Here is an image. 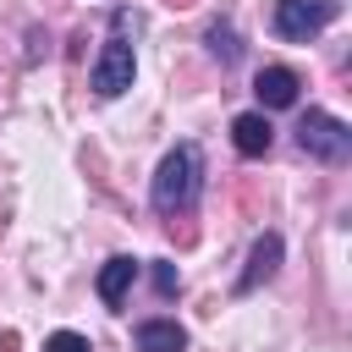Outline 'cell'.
<instances>
[{"label":"cell","instance_id":"cell-2","mask_svg":"<svg viewBox=\"0 0 352 352\" xmlns=\"http://www.w3.org/2000/svg\"><path fill=\"white\" fill-rule=\"evenodd\" d=\"M126 28H132V16L126 11H116V28H110V38H104V50H99V60H94V94H104V99H116L121 88H132V72H138V60H132V44H126Z\"/></svg>","mask_w":352,"mask_h":352},{"label":"cell","instance_id":"cell-9","mask_svg":"<svg viewBox=\"0 0 352 352\" xmlns=\"http://www.w3.org/2000/svg\"><path fill=\"white\" fill-rule=\"evenodd\" d=\"M132 280H138V264H132V258H110V264L99 270V297H104V308H121L126 292H132Z\"/></svg>","mask_w":352,"mask_h":352},{"label":"cell","instance_id":"cell-1","mask_svg":"<svg viewBox=\"0 0 352 352\" xmlns=\"http://www.w3.org/2000/svg\"><path fill=\"white\" fill-rule=\"evenodd\" d=\"M198 187H204V154L192 143H182L154 170V209L160 214H187L198 204Z\"/></svg>","mask_w":352,"mask_h":352},{"label":"cell","instance_id":"cell-6","mask_svg":"<svg viewBox=\"0 0 352 352\" xmlns=\"http://www.w3.org/2000/svg\"><path fill=\"white\" fill-rule=\"evenodd\" d=\"M231 143H236V154L258 160V154H270V143H275V126L264 121V110H242V116L231 121Z\"/></svg>","mask_w":352,"mask_h":352},{"label":"cell","instance_id":"cell-7","mask_svg":"<svg viewBox=\"0 0 352 352\" xmlns=\"http://www.w3.org/2000/svg\"><path fill=\"white\" fill-rule=\"evenodd\" d=\"M275 270H280V236H275V231H264V236L253 242V258H248L242 280H236V297H248L253 286H264V280H270Z\"/></svg>","mask_w":352,"mask_h":352},{"label":"cell","instance_id":"cell-10","mask_svg":"<svg viewBox=\"0 0 352 352\" xmlns=\"http://www.w3.org/2000/svg\"><path fill=\"white\" fill-rule=\"evenodd\" d=\"M204 44H209V55H220L226 66L242 55V44H236V28L231 22H209V33H204Z\"/></svg>","mask_w":352,"mask_h":352},{"label":"cell","instance_id":"cell-12","mask_svg":"<svg viewBox=\"0 0 352 352\" xmlns=\"http://www.w3.org/2000/svg\"><path fill=\"white\" fill-rule=\"evenodd\" d=\"M154 286L160 297H176V264H154Z\"/></svg>","mask_w":352,"mask_h":352},{"label":"cell","instance_id":"cell-3","mask_svg":"<svg viewBox=\"0 0 352 352\" xmlns=\"http://www.w3.org/2000/svg\"><path fill=\"white\" fill-rule=\"evenodd\" d=\"M297 143H302V154H314L324 165H341L352 154V126L341 116H330V110H308L297 121Z\"/></svg>","mask_w":352,"mask_h":352},{"label":"cell","instance_id":"cell-5","mask_svg":"<svg viewBox=\"0 0 352 352\" xmlns=\"http://www.w3.org/2000/svg\"><path fill=\"white\" fill-rule=\"evenodd\" d=\"M297 88H302V82H297L292 66H264L258 82H253V94H258L264 110H292V104H297Z\"/></svg>","mask_w":352,"mask_h":352},{"label":"cell","instance_id":"cell-11","mask_svg":"<svg viewBox=\"0 0 352 352\" xmlns=\"http://www.w3.org/2000/svg\"><path fill=\"white\" fill-rule=\"evenodd\" d=\"M44 352H94V346H88L77 330H55V336L44 341Z\"/></svg>","mask_w":352,"mask_h":352},{"label":"cell","instance_id":"cell-8","mask_svg":"<svg viewBox=\"0 0 352 352\" xmlns=\"http://www.w3.org/2000/svg\"><path fill=\"white\" fill-rule=\"evenodd\" d=\"M138 352H187V330L176 319H143L138 324Z\"/></svg>","mask_w":352,"mask_h":352},{"label":"cell","instance_id":"cell-4","mask_svg":"<svg viewBox=\"0 0 352 352\" xmlns=\"http://www.w3.org/2000/svg\"><path fill=\"white\" fill-rule=\"evenodd\" d=\"M336 16V0H275V33L286 44H308Z\"/></svg>","mask_w":352,"mask_h":352}]
</instances>
